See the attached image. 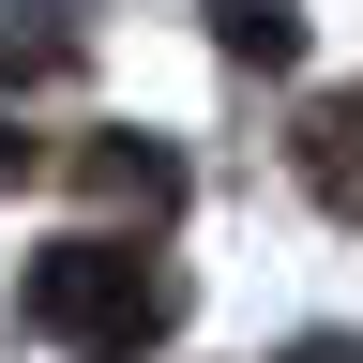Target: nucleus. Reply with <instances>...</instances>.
Listing matches in <instances>:
<instances>
[{"mask_svg": "<svg viewBox=\"0 0 363 363\" xmlns=\"http://www.w3.org/2000/svg\"><path fill=\"white\" fill-rule=\"evenodd\" d=\"M16 318L45 348H76V363H136V348L182 333V272L136 257V242H106V227H76V242H45L16 272Z\"/></svg>", "mask_w": 363, "mask_h": 363, "instance_id": "1", "label": "nucleus"}, {"mask_svg": "<svg viewBox=\"0 0 363 363\" xmlns=\"http://www.w3.org/2000/svg\"><path fill=\"white\" fill-rule=\"evenodd\" d=\"M76 182H91L106 212H136V227L182 212V152H167V136H76Z\"/></svg>", "mask_w": 363, "mask_h": 363, "instance_id": "2", "label": "nucleus"}, {"mask_svg": "<svg viewBox=\"0 0 363 363\" xmlns=\"http://www.w3.org/2000/svg\"><path fill=\"white\" fill-rule=\"evenodd\" d=\"M288 152H303V197L363 227V91H318V106H303V136H288Z\"/></svg>", "mask_w": 363, "mask_h": 363, "instance_id": "3", "label": "nucleus"}, {"mask_svg": "<svg viewBox=\"0 0 363 363\" xmlns=\"http://www.w3.org/2000/svg\"><path fill=\"white\" fill-rule=\"evenodd\" d=\"M91 45V0H0V76H61Z\"/></svg>", "mask_w": 363, "mask_h": 363, "instance_id": "4", "label": "nucleus"}, {"mask_svg": "<svg viewBox=\"0 0 363 363\" xmlns=\"http://www.w3.org/2000/svg\"><path fill=\"white\" fill-rule=\"evenodd\" d=\"M212 45L257 61V76H288V61H303V16H288V0H212Z\"/></svg>", "mask_w": 363, "mask_h": 363, "instance_id": "5", "label": "nucleus"}, {"mask_svg": "<svg viewBox=\"0 0 363 363\" xmlns=\"http://www.w3.org/2000/svg\"><path fill=\"white\" fill-rule=\"evenodd\" d=\"M30 167H45V136H30V121H0V182H30Z\"/></svg>", "mask_w": 363, "mask_h": 363, "instance_id": "6", "label": "nucleus"}, {"mask_svg": "<svg viewBox=\"0 0 363 363\" xmlns=\"http://www.w3.org/2000/svg\"><path fill=\"white\" fill-rule=\"evenodd\" d=\"M288 363H363V333H303V348H288Z\"/></svg>", "mask_w": 363, "mask_h": 363, "instance_id": "7", "label": "nucleus"}]
</instances>
